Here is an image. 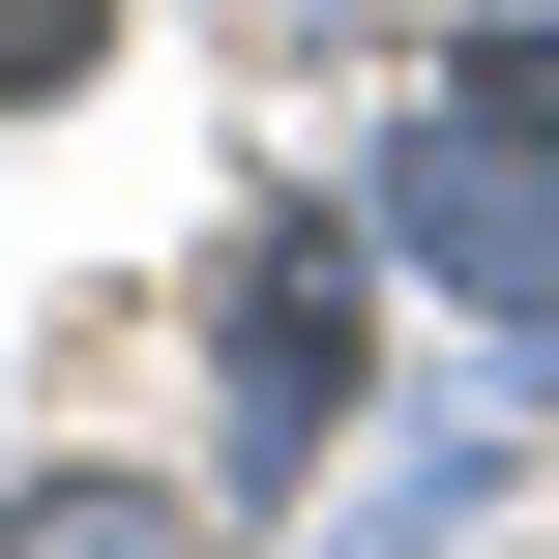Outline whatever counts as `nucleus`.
<instances>
[{"label":"nucleus","instance_id":"1","mask_svg":"<svg viewBox=\"0 0 559 559\" xmlns=\"http://www.w3.org/2000/svg\"><path fill=\"white\" fill-rule=\"evenodd\" d=\"M354 354H383V295H354V236H295V206H265V236H236V442L295 472V442L354 413Z\"/></svg>","mask_w":559,"mask_h":559},{"label":"nucleus","instance_id":"2","mask_svg":"<svg viewBox=\"0 0 559 559\" xmlns=\"http://www.w3.org/2000/svg\"><path fill=\"white\" fill-rule=\"evenodd\" d=\"M88 59H118V0H0V118H29V88H88Z\"/></svg>","mask_w":559,"mask_h":559},{"label":"nucleus","instance_id":"3","mask_svg":"<svg viewBox=\"0 0 559 559\" xmlns=\"http://www.w3.org/2000/svg\"><path fill=\"white\" fill-rule=\"evenodd\" d=\"M472 118H501V147H559V29H501V59H472Z\"/></svg>","mask_w":559,"mask_h":559},{"label":"nucleus","instance_id":"4","mask_svg":"<svg viewBox=\"0 0 559 559\" xmlns=\"http://www.w3.org/2000/svg\"><path fill=\"white\" fill-rule=\"evenodd\" d=\"M29 559H177V501H29Z\"/></svg>","mask_w":559,"mask_h":559}]
</instances>
